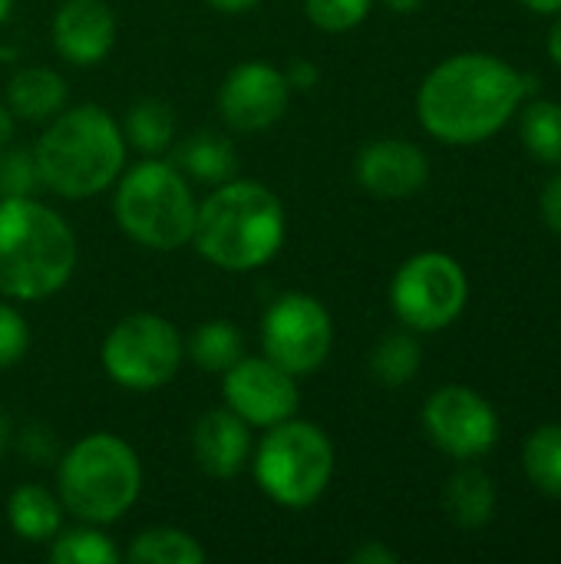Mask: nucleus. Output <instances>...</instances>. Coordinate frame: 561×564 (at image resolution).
<instances>
[{
  "mask_svg": "<svg viewBox=\"0 0 561 564\" xmlns=\"http://www.w3.org/2000/svg\"><path fill=\"white\" fill-rule=\"evenodd\" d=\"M182 334L159 314H129L103 340V367L122 390L149 393L182 367Z\"/></svg>",
  "mask_w": 561,
  "mask_h": 564,
  "instance_id": "8",
  "label": "nucleus"
},
{
  "mask_svg": "<svg viewBox=\"0 0 561 564\" xmlns=\"http://www.w3.org/2000/svg\"><path fill=\"white\" fill-rule=\"evenodd\" d=\"M370 3L374 0H304V10L317 30L344 33V30H354L357 23L367 20Z\"/></svg>",
  "mask_w": 561,
  "mask_h": 564,
  "instance_id": "28",
  "label": "nucleus"
},
{
  "mask_svg": "<svg viewBox=\"0 0 561 564\" xmlns=\"http://www.w3.org/2000/svg\"><path fill=\"white\" fill-rule=\"evenodd\" d=\"M3 446H7V420L0 413V453H3Z\"/></svg>",
  "mask_w": 561,
  "mask_h": 564,
  "instance_id": "39",
  "label": "nucleus"
},
{
  "mask_svg": "<svg viewBox=\"0 0 561 564\" xmlns=\"http://www.w3.org/2000/svg\"><path fill=\"white\" fill-rule=\"evenodd\" d=\"M188 357L202 370H228L235 360H241V334L231 321H205L188 344Z\"/></svg>",
  "mask_w": 561,
  "mask_h": 564,
  "instance_id": "25",
  "label": "nucleus"
},
{
  "mask_svg": "<svg viewBox=\"0 0 561 564\" xmlns=\"http://www.w3.org/2000/svg\"><path fill=\"white\" fill-rule=\"evenodd\" d=\"M526 79L493 53H456L436 63L420 93L423 129L446 145H476L496 135L519 109Z\"/></svg>",
  "mask_w": 561,
  "mask_h": 564,
  "instance_id": "1",
  "label": "nucleus"
},
{
  "mask_svg": "<svg viewBox=\"0 0 561 564\" xmlns=\"http://www.w3.org/2000/svg\"><path fill=\"white\" fill-rule=\"evenodd\" d=\"M26 347H30L26 321L10 304H0V367H13L17 360H23Z\"/></svg>",
  "mask_w": 561,
  "mask_h": 564,
  "instance_id": "30",
  "label": "nucleus"
},
{
  "mask_svg": "<svg viewBox=\"0 0 561 564\" xmlns=\"http://www.w3.org/2000/svg\"><path fill=\"white\" fill-rule=\"evenodd\" d=\"M291 99V83L281 69L261 59L238 63L222 89H218V112L238 132H261L274 126Z\"/></svg>",
  "mask_w": 561,
  "mask_h": 564,
  "instance_id": "13",
  "label": "nucleus"
},
{
  "mask_svg": "<svg viewBox=\"0 0 561 564\" xmlns=\"http://www.w3.org/2000/svg\"><path fill=\"white\" fill-rule=\"evenodd\" d=\"M519 132L526 149L546 162V165H561V102L539 99L522 109Z\"/></svg>",
  "mask_w": 561,
  "mask_h": 564,
  "instance_id": "24",
  "label": "nucleus"
},
{
  "mask_svg": "<svg viewBox=\"0 0 561 564\" xmlns=\"http://www.w3.org/2000/svg\"><path fill=\"white\" fill-rule=\"evenodd\" d=\"M56 489L66 512L89 525H109L136 506L142 466L126 440L112 433H93L60 459Z\"/></svg>",
  "mask_w": 561,
  "mask_h": 564,
  "instance_id": "5",
  "label": "nucleus"
},
{
  "mask_svg": "<svg viewBox=\"0 0 561 564\" xmlns=\"http://www.w3.org/2000/svg\"><path fill=\"white\" fill-rule=\"evenodd\" d=\"M10 135H13V112L0 102V149L10 142Z\"/></svg>",
  "mask_w": 561,
  "mask_h": 564,
  "instance_id": "35",
  "label": "nucleus"
},
{
  "mask_svg": "<svg viewBox=\"0 0 561 564\" xmlns=\"http://www.w3.org/2000/svg\"><path fill=\"white\" fill-rule=\"evenodd\" d=\"M126 562L132 564H202L205 549L182 529H145L132 539Z\"/></svg>",
  "mask_w": 561,
  "mask_h": 564,
  "instance_id": "21",
  "label": "nucleus"
},
{
  "mask_svg": "<svg viewBox=\"0 0 561 564\" xmlns=\"http://www.w3.org/2000/svg\"><path fill=\"white\" fill-rule=\"evenodd\" d=\"M251 449V433L248 423L235 410H208L195 430H192V453L195 463L215 476V479H231L245 469Z\"/></svg>",
  "mask_w": 561,
  "mask_h": 564,
  "instance_id": "16",
  "label": "nucleus"
},
{
  "mask_svg": "<svg viewBox=\"0 0 561 564\" xmlns=\"http://www.w3.org/2000/svg\"><path fill=\"white\" fill-rule=\"evenodd\" d=\"M539 212H542V221L559 231L561 235V172L542 188V202H539Z\"/></svg>",
  "mask_w": 561,
  "mask_h": 564,
  "instance_id": "31",
  "label": "nucleus"
},
{
  "mask_svg": "<svg viewBox=\"0 0 561 564\" xmlns=\"http://www.w3.org/2000/svg\"><path fill=\"white\" fill-rule=\"evenodd\" d=\"M470 301V281L456 258L443 251L413 254L390 284V307L410 330L433 334L450 327Z\"/></svg>",
  "mask_w": 561,
  "mask_h": 564,
  "instance_id": "9",
  "label": "nucleus"
},
{
  "mask_svg": "<svg viewBox=\"0 0 561 564\" xmlns=\"http://www.w3.org/2000/svg\"><path fill=\"white\" fill-rule=\"evenodd\" d=\"M116 43V17L106 0H66L53 17V46L66 63L96 66Z\"/></svg>",
  "mask_w": 561,
  "mask_h": 564,
  "instance_id": "15",
  "label": "nucleus"
},
{
  "mask_svg": "<svg viewBox=\"0 0 561 564\" xmlns=\"http://www.w3.org/2000/svg\"><path fill=\"white\" fill-rule=\"evenodd\" d=\"M10 7H13V0H0V23L7 20V13H10Z\"/></svg>",
  "mask_w": 561,
  "mask_h": 564,
  "instance_id": "40",
  "label": "nucleus"
},
{
  "mask_svg": "<svg viewBox=\"0 0 561 564\" xmlns=\"http://www.w3.org/2000/svg\"><path fill=\"white\" fill-rule=\"evenodd\" d=\"M40 185L43 182L36 172V159L30 152H20V149L0 152V198L33 195Z\"/></svg>",
  "mask_w": 561,
  "mask_h": 564,
  "instance_id": "29",
  "label": "nucleus"
},
{
  "mask_svg": "<svg viewBox=\"0 0 561 564\" xmlns=\"http://www.w3.org/2000/svg\"><path fill=\"white\" fill-rule=\"evenodd\" d=\"M334 476V446L327 433L304 420L268 426L255 456V479L261 492L284 509L314 506Z\"/></svg>",
  "mask_w": 561,
  "mask_h": 564,
  "instance_id": "7",
  "label": "nucleus"
},
{
  "mask_svg": "<svg viewBox=\"0 0 561 564\" xmlns=\"http://www.w3.org/2000/svg\"><path fill=\"white\" fill-rule=\"evenodd\" d=\"M549 56H552V63L561 69V17L555 20L552 33H549Z\"/></svg>",
  "mask_w": 561,
  "mask_h": 564,
  "instance_id": "36",
  "label": "nucleus"
},
{
  "mask_svg": "<svg viewBox=\"0 0 561 564\" xmlns=\"http://www.w3.org/2000/svg\"><path fill=\"white\" fill-rule=\"evenodd\" d=\"M522 466L542 496L561 499V423H546L526 440Z\"/></svg>",
  "mask_w": 561,
  "mask_h": 564,
  "instance_id": "23",
  "label": "nucleus"
},
{
  "mask_svg": "<svg viewBox=\"0 0 561 564\" xmlns=\"http://www.w3.org/2000/svg\"><path fill=\"white\" fill-rule=\"evenodd\" d=\"M430 178V159L407 139H377L357 155V182L374 198L400 202L417 195Z\"/></svg>",
  "mask_w": 561,
  "mask_h": 564,
  "instance_id": "14",
  "label": "nucleus"
},
{
  "mask_svg": "<svg viewBox=\"0 0 561 564\" xmlns=\"http://www.w3.org/2000/svg\"><path fill=\"white\" fill-rule=\"evenodd\" d=\"M536 13H561V0H522Z\"/></svg>",
  "mask_w": 561,
  "mask_h": 564,
  "instance_id": "37",
  "label": "nucleus"
},
{
  "mask_svg": "<svg viewBox=\"0 0 561 564\" xmlns=\"http://www.w3.org/2000/svg\"><path fill=\"white\" fill-rule=\"evenodd\" d=\"M420 344L410 334H390L377 344L370 357V370L384 387H407L420 373Z\"/></svg>",
  "mask_w": 561,
  "mask_h": 564,
  "instance_id": "26",
  "label": "nucleus"
},
{
  "mask_svg": "<svg viewBox=\"0 0 561 564\" xmlns=\"http://www.w3.org/2000/svg\"><path fill=\"white\" fill-rule=\"evenodd\" d=\"M446 512L460 529H483L496 512V486L483 469H460L443 492Z\"/></svg>",
  "mask_w": 561,
  "mask_h": 564,
  "instance_id": "18",
  "label": "nucleus"
},
{
  "mask_svg": "<svg viewBox=\"0 0 561 564\" xmlns=\"http://www.w3.org/2000/svg\"><path fill=\"white\" fill-rule=\"evenodd\" d=\"M76 268L73 228L33 195L0 198V294L43 301L56 294Z\"/></svg>",
  "mask_w": 561,
  "mask_h": 564,
  "instance_id": "3",
  "label": "nucleus"
},
{
  "mask_svg": "<svg viewBox=\"0 0 561 564\" xmlns=\"http://www.w3.org/2000/svg\"><path fill=\"white\" fill-rule=\"evenodd\" d=\"M192 241L222 271H255L284 245V208L268 185L228 178L198 205Z\"/></svg>",
  "mask_w": 561,
  "mask_h": 564,
  "instance_id": "2",
  "label": "nucleus"
},
{
  "mask_svg": "<svg viewBox=\"0 0 561 564\" xmlns=\"http://www.w3.org/2000/svg\"><path fill=\"white\" fill-rule=\"evenodd\" d=\"M215 10H222V13H245V10H251L255 3H261V0H208Z\"/></svg>",
  "mask_w": 561,
  "mask_h": 564,
  "instance_id": "34",
  "label": "nucleus"
},
{
  "mask_svg": "<svg viewBox=\"0 0 561 564\" xmlns=\"http://www.w3.org/2000/svg\"><path fill=\"white\" fill-rule=\"evenodd\" d=\"M122 135L129 145H136L145 155H159L162 149L172 145L175 139V112L172 106L159 102V99H142L126 112V126Z\"/></svg>",
  "mask_w": 561,
  "mask_h": 564,
  "instance_id": "22",
  "label": "nucleus"
},
{
  "mask_svg": "<svg viewBox=\"0 0 561 564\" xmlns=\"http://www.w3.org/2000/svg\"><path fill=\"white\" fill-rule=\"evenodd\" d=\"M179 159L192 178L212 182V185H222V182L235 178V172H238L235 142L225 135H215V132H198L195 139H188Z\"/></svg>",
  "mask_w": 561,
  "mask_h": 564,
  "instance_id": "20",
  "label": "nucleus"
},
{
  "mask_svg": "<svg viewBox=\"0 0 561 564\" xmlns=\"http://www.w3.org/2000/svg\"><path fill=\"white\" fill-rule=\"evenodd\" d=\"M284 76H288L291 89H311V86L317 83V69H314L308 59H294V66H291Z\"/></svg>",
  "mask_w": 561,
  "mask_h": 564,
  "instance_id": "33",
  "label": "nucleus"
},
{
  "mask_svg": "<svg viewBox=\"0 0 561 564\" xmlns=\"http://www.w3.org/2000/svg\"><path fill=\"white\" fill-rule=\"evenodd\" d=\"M423 430L453 459H479L499 443V416L470 387H443L423 406Z\"/></svg>",
  "mask_w": 561,
  "mask_h": 564,
  "instance_id": "11",
  "label": "nucleus"
},
{
  "mask_svg": "<svg viewBox=\"0 0 561 564\" xmlns=\"http://www.w3.org/2000/svg\"><path fill=\"white\" fill-rule=\"evenodd\" d=\"M119 558L116 545L96 529H73L50 549V562L56 564H119Z\"/></svg>",
  "mask_w": 561,
  "mask_h": 564,
  "instance_id": "27",
  "label": "nucleus"
},
{
  "mask_svg": "<svg viewBox=\"0 0 561 564\" xmlns=\"http://www.w3.org/2000/svg\"><path fill=\"white\" fill-rule=\"evenodd\" d=\"M390 10H397V13H413L423 0H384Z\"/></svg>",
  "mask_w": 561,
  "mask_h": 564,
  "instance_id": "38",
  "label": "nucleus"
},
{
  "mask_svg": "<svg viewBox=\"0 0 561 564\" xmlns=\"http://www.w3.org/2000/svg\"><path fill=\"white\" fill-rule=\"evenodd\" d=\"M331 344H334V321L327 307L311 294L278 297L261 321L265 357L294 377L314 373L327 360Z\"/></svg>",
  "mask_w": 561,
  "mask_h": 564,
  "instance_id": "10",
  "label": "nucleus"
},
{
  "mask_svg": "<svg viewBox=\"0 0 561 564\" xmlns=\"http://www.w3.org/2000/svg\"><path fill=\"white\" fill-rule=\"evenodd\" d=\"M116 221L142 248L175 251L192 241L195 198L179 169L145 159L129 169L116 188Z\"/></svg>",
  "mask_w": 561,
  "mask_h": 564,
  "instance_id": "6",
  "label": "nucleus"
},
{
  "mask_svg": "<svg viewBox=\"0 0 561 564\" xmlns=\"http://www.w3.org/2000/svg\"><path fill=\"white\" fill-rule=\"evenodd\" d=\"M10 112L30 122L53 119L66 102V79L43 66H23L7 83Z\"/></svg>",
  "mask_w": 561,
  "mask_h": 564,
  "instance_id": "17",
  "label": "nucleus"
},
{
  "mask_svg": "<svg viewBox=\"0 0 561 564\" xmlns=\"http://www.w3.org/2000/svg\"><path fill=\"white\" fill-rule=\"evenodd\" d=\"M294 373L281 370L268 357H241L225 370V403L248 426H278L298 410Z\"/></svg>",
  "mask_w": 561,
  "mask_h": 564,
  "instance_id": "12",
  "label": "nucleus"
},
{
  "mask_svg": "<svg viewBox=\"0 0 561 564\" xmlns=\"http://www.w3.org/2000/svg\"><path fill=\"white\" fill-rule=\"evenodd\" d=\"M10 525L26 542H50L63 522V502L43 486H20L7 502Z\"/></svg>",
  "mask_w": 561,
  "mask_h": 564,
  "instance_id": "19",
  "label": "nucleus"
},
{
  "mask_svg": "<svg viewBox=\"0 0 561 564\" xmlns=\"http://www.w3.org/2000/svg\"><path fill=\"white\" fill-rule=\"evenodd\" d=\"M350 562L354 564H397V552H390L387 545H380V542H367V545H360L354 555H350Z\"/></svg>",
  "mask_w": 561,
  "mask_h": 564,
  "instance_id": "32",
  "label": "nucleus"
},
{
  "mask_svg": "<svg viewBox=\"0 0 561 564\" xmlns=\"http://www.w3.org/2000/svg\"><path fill=\"white\" fill-rule=\"evenodd\" d=\"M40 182L63 198H93L106 192L126 165V135L116 119L86 102L53 116L36 149Z\"/></svg>",
  "mask_w": 561,
  "mask_h": 564,
  "instance_id": "4",
  "label": "nucleus"
}]
</instances>
